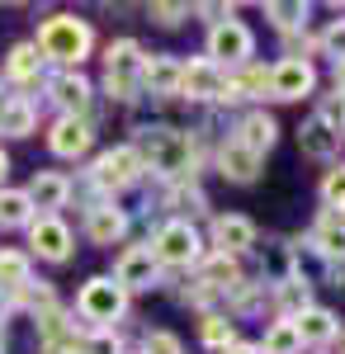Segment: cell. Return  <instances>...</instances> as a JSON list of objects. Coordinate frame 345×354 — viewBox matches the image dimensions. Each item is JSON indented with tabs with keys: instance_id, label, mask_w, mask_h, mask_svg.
<instances>
[{
	"instance_id": "14",
	"label": "cell",
	"mask_w": 345,
	"mask_h": 354,
	"mask_svg": "<svg viewBox=\"0 0 345 354\" xmlns=\"http://www.w3.org/2000/svg\"><path fill=\"white\" fill-rule=\"evenodd\" d=\"M180 71H185V62L170 53L142 57V90H152V100H175L180 95Z\"/></svg>"
},
{
	"instance_id": "12",
	"label": "cell",
	"mask_w": 345,
	"mask_h": 354,
	"mask_svg": "<svg viewBox=\"0 0 345 354\" xmlns=\"http://www.w3.org/2000/svg\"><path fill=\"white\" fill-rule=\"evenodd\" d=\"M71 189H76V185H71L62 170H38V175L28 180L24 198H28V208H33V213L43 208V218H57V208H67Z\"/></svg>"
},
{
	"instance_id": "10",
	"label": "cell",
	"mask_w": 345,
	"mask_h": 354,
	"mask_svg": "<svg viewBox=\"0 0 345 354\" xmlns=\"http://www.w3.org/2000/svg\"><path fill=\"white\" fill-rule=\"evenodd\" d=\"M28 245L38 250V260H48V265H67L76 236H71V227H67L62 218H43V213H33V222H28Z\"/></svg>"
},
{
	"instance_id": "25",
	"label": "cell",
	"mask_w": 345,
	"mask_h": 354,
	"mask_svg": "<svg viewBox=\"0 0 345 354\" xmlns=\"http://www.w3.org/2000/svg\"><path fill=\"white\" fill-rule=\"evenodd\" d=\"M38 71H43L38 48H33V43H15L10 57H5V85L15 90V85H24V81H38Z\"/></svg>"
},
{
	"instance_id": "13",
	"label": "cell",
	"mask_w": 345,
	"mask_h": 354,
	"mask_svg": "<svg viewBox=\"0 0 345 354\" xmlns=\"http://www.w3.org/2000/svg\"><path fill=\"white\" fill-rule=\"evenodd\" d=\"M213 245L222 250V255H246V250H256L260 245V236H256V222L241 218V213H218L213 218Z\"/></svg>"
},
{
	"instance_id": "30",
	"label": "cell",
	"mask_w": 345,
	"mask_h": 354,
	"mask_svg": "<svg viewBox=\"0 0 345 354\" xmlns=\"http://www.w3.org/2000/svg\"><path fill=\"white\" fill-rule=\"evenodd\" d=\"M256 350H260V354H298V350H303V340H298L293 322H274V326L265 330V340H260Z\"/></svg>"
},
{
	"instance_id": "40",
	"label": "cell",
	"mask_w": 345,
	"mask_h": 354,
	"mask_svg": "<svg viewBox=\"0 0 345 354\" xmlns=\"http://www.w3.org/2000/svg\"><path fill=\"white\" fill-rule=\"evenodd\" d=\"M10 100H15V90H10V85H0V113H5V104H10Z\"/></svg>"
},
{
	"instance_id": "2",
	"label": "cell",
	"mask_w": 345,
	"mask_h": 354,
	"mask_svg": "<svg viewBox=\"0 0 345 354\" xmlns=\"http://www.w3.org/2000/svg\"><path fill=\"white\" fill-rule=\"evenodd\" d=\"M33 48H38L43 62H57L62 71H76L80 62L90 57V48H95V28L85 19H76V15H48L38 24Z\"/></svg>"
},
{
	"instance_id": "42",
	"label": "cell",
	"mask_w": 345,
	"mask_h": 354,
	"mask_svg": "<svg viewBox=\"0 0 345 354\" xmlns=\"http://www.w3.org/2000/svg\"><path fill=\"white\" fill-rule=\"evenodd\" d=\"M222 354H260L256 345H232V350H222Z\"/></svg>"
},
{
	"instance_id": "5",
	"label": "cell",
	"mask_w": 345,
	"mask_h": 354,
	"mask_svg": "<svg viewBox=\"0 0 345 354\" xmlns=\"http://www.w3.org/2000/svg\"><path fill=\"white\" fill-rule=\"evenodd\" d=\"M152 255H157L161 270H166V265H170V270L199 265V260H204V236H199L194 222L170 218V222H161V227H157V236H152Z\"/></svg>"
},
{
	"instance_id": "32",
	"label": "cell",
	"mask_w": 345,
	"mask_h": 354,
	"mask_svg": "<svg viewBox=\"0 0 345 354\" xmlns=\"http://www.w3.org/2000/svg\"><path fill=\"white\" fill-rule=\"evenodd\" d=\"M204 345H213V350H232V345H237V326H232L227 317H204Z\"/></svg>"
},
{
	"instance_id": "27",
	"label": "cell",
	"mask_w": 345,
	"mask_h": 354,
	"mask_svg": "<svg viewBox=\"0 0 345 354\" xmlns=\"http://www.w3.org/2000/svg\"><path fill=\"white\" fill-rule=\"evenodd\" d=\"M24 283H33V265L24 250H0V293H19Z\"/></svg>"
},
{
	"instance_id": "9",
	"label": "cell",
	"mask_w": 345,
	"mask_h": 354,
	"mask_svg": "<svg viewBox=\"0 0 345 354\" xmlns=\"http://www.w3.org/2000/svg\"><path fill=\"white\" fill-rule=\"evenodd\" d=\"M123 293H142V288H157L161 283V265L157 255H152V245H128L123 255H118V265L109 274Z\"/></svg>"
},
{
	"instance_id": "24",
	"label": "cell",
	"mask_w": 345,
	"mask_h": 354,
	"mask_svg": "<svg viewBox=\"0 0 345 354\" xmlns=\"http://www.w3.org/2000/svg\"><path fill=\"white\" fill-rule=\"evenodd\" d=\"M269 293H274L279 312H284L279 322H293V317H298L303 307H312V283H308V274H303V270L293 274V279H284V283H274Z\"/></svg>"
},
{
	"instance_id": "19",
	"label": "cell",
	"mask_w": 345,
	"mask_h": 354,
	"mask_svg": "<svg viewBox=\"0 0 345 354\" xmlns=\"http://www.w3.org/2000/svg\"><path fill=\"white\" fill-rule=\"evenodd\" d=\"M308 245L317 250L326 265H336V260H345V213H321L317 227H312V236H308Z\"/></svg>"
},
{
	"instance_id": "28",
	"label": "cell",
	"mask_w": 345,
	"mask_h": 354,
	"mask_svg": "<svg viewBox=\"0 0 345 354\" xmlns=\"http://www.w3.org/2000/svg\"><path fill=\"white\" fill-rule=\"evenodd\" d=\"M308 15H312V10H308L303 0H269V5H265V19L279 28V33H298V28H308Z\"/></svg>"
},
{
	"instance_id": "15",
	"label": "cell",
	"mask_w": 345,
	"mask_h": 354,
	"mask_svg": "<svg viewBox=\"0 0 345 354\" xmlns=\"http://www.w3.org/2000/svg\"><path fill=\"white\" fill-rule=\"evenodd\" d=\"M48 95H53L57 109H62V118H85L90 100H95V90H90V81L80 71H57L53 81H48Z\"/></svg>"
},
{
	"instance_id": "21",
	"label": "cell",
	"mask_w": 345,
	"mask_h": 354,
	"mask_svg": "<svg viewBox=\"0 0 345 354\" xmlns=\"http://www.w3.org/2000/svg\"><path fill=\"white\" fill-rule=\"evenodd\" d=\"M232 142H241V147H246V151H256V156H265L269 147L279 142V123H274L265 109H251L237 123V137H232Z\"/></svg>"
},
{
	"instance_id": "22",
	"label": "cell",
	"mask_w": 345,
	"mask_h": 354,
	"mask_svg": "<svg viewBox=\"0 0 345 354\" xmlns=\"http://www.w3.org/2000/svg\"><path fill=\"white\" fill-rule=\"evenodd\" d=\"M241 283V270L232 255H222V250H213L199 260V288H209V293H232Z\"/></svg>"
},
{
	"instance_id": "18",
	"label": "cell",
	"mask_w": 345,
	"mask_h": 354,
	"mask_svg": "<svg viewBox=\"0 0 345 354\" xmlns=\"http://www.w3.org/2000/svg\"><path fill=\"white\" fill-rule=\"evenodd\" d=\"M260 161H265V156L246 151V147H241V142H232V137L218 147V170H222L232 185H256V180H260Z\"/></svg>"
},
{
	"instance_id": "33",
	"label": "cell",
	"mask_w": 345,
	"mask_h": 354,
	"mask_svg": "<svg viewBox=\"0 0 345 354\" xmlns=\"http://www.w3.org/2000/svg\"><path fill=\"white\" fill-rule=\"evenodd\" d=\"M317 48H321V57H331V66H336V62H345V19H331V24L321 28Z\"/></svg>"
},
{
	"instance_id": "3",
	"label": "cell",
	"mask_w": 345,
	"mask_h": 354,
	"mask_svg": "<svg viewBox=\"0 0 345 354\" xmlns=\"http://www.w3.org/2000/svg\"><path fill=\"white\" fill-rule=\"evenodd\" d=\"M142 48H137L133 38H118V43H109L105 48V90L109 100H118V104H133L137 95H142Z\"/></svg>"
},
{
	"instance_id": "4",
	"label": "cell",
	"mask_w": 345,
	"mask_h": 354,
	"mask_svg": "<svg viewBox=\"0 0 345 354\" xmlns=\"http://www.w3.org/2000/svg\"><path fill=\"white\" fill-rule=\"evenodd\" d=\"M76 312H80V322H90L95 330H114V322H123V312H128V293L109 274H95L90 283H80Z\"/></svg>"
},
{
	"instance_id": "6",
	"label": "cell",
	"mask_w": 345,
	"mask_h": 354,
	"mask_svg": "<svg viewBox=\"0 0 345 354\" xmlns=\"http://www.w3.org/2000/svg\"><path fill=\"white\" fill-rule=\"evenodd\" d=\"M251 57H256V33L241 24L237 15L209 28V62H213V66H222V71H241Z\"/></svg>"
},
{
	"instance_id": "36",
	"label": "cell",
	"mask_w": 345,
	"mask_h": 354,
	"mask_svg": "<svg viewBox=\"0 0 345 354\" xmlns=\"http://www.w3.org/2000/svg\"><path fill=\"white\" fill-rule=\"evenodd\" d=\"M317 118L345 137V95H326V100H321V109H317Z\"/></svg>"
},
{
	"instance_id": "39",
	"label": "cell",
	"mask_w": 345,
	"mask_h": 354,
	"mask_svg": "<svg viewBox=\"0 0 345 354\" xmlns=\"http://www.w3.org/2000/svg\"><path fill=\"white\" fill-rule=\"evenodd\" d=\"M331 81H336V95H345V62L331 66Z\"/></svg>"
},
{
	"instance_id": "43",
	"label": "cell",
	"mask_w": 345,
	"mask_h": 354,
	"mask_svg": "<svg viewBox=\"0 0 345 354\" xmlns=\"http://www.w3.org/2000/svg\"><path fill=\"white\" fill-rule=\"evenodd\" d=\"M0 345H5V322H0Z\"/></svg>"
},
{
	"instance_id": "16",
	"label": "cell",
	"mask_w": 345,
	"mask_h": 354,
	"mask_svg": "<svg viewBox=\"0 0 345 354\" xmlns=\"http://www.w3.org/2000/svg\"><path fill=\"white\" fill-rule=\"evenodd\" d=\"M85 236H90L95 245H118L123 236H128V213H123L114 198L95 203V208L85 213Z\"/></svg>"
},
{
	"instance_id": "26",
	"label": "cell",
	"mask_w": 345,
	"mask_h": 354,
	"mask_svg": "<svg viewBox=\"0 0 345 354\" xmlns=\"http://www.w3.org/2000/svg\"><path fill=\"white\" fill-rule=\"evenodd\" d=\"M33 128H38V109H33V100L15 95V100L5 104V113H0V137H33Z\"/></svg>"
},
{
	"instance_id": "37",
	"label": "cell",
	"mask_w": 345,
	"mask_h": 354,
	"mask_svg": "<svg viewBox=\"0 0 345 354\" xmlns=\"http://www.w3.org/2000/svg\"><path fill=\"white\" fill-rule=\"evenodd\" d=\"M80 354H123V345H118L114 330H95V335L80 340Z\"/></svg>"
},
{
	"instance_id": "35",
	"label": "cell",
	"mask_w": 345,
	"mask_h": 354,
	"mask_svg": "<svg viewBox=\"0 0 345 354\" xmlns=\"http://www.w3.org/2000/svg\"><path fill=\"white\" fill-rule=\"evenodd\" d=\"M142 354H185V350H180V335H170V330H147V335H142Z\"/></svg>"
},
{
	"instance_id": "20",
	"label": "cell",
	"mask_w": 345,
	"mask_h": 354,
	"mask_svg": "<svg viewBox=\"0 0 345 354\" xmlns=\"http://www.w3.org/2000/svg\"><path fill=\"white\" fill-rule=\"evenodd\" d=\"M341 142H345V137L336 133V128H326L317 113L298 128V151L312 156V161H331V156H341Z\"/></svg>"
},
{
	"instance_id": "29",
	"label": "cell",
	"mask_w": 345,
	"mask_h": 354,
	"mask_svg": "<svg viewBox=\"0 0 345 354\" xmlns=\"http://www.w3.org/2000/svg\"><path fill=\"white\" fill-rule=\"evenodd\" d=\"M166 203L175 208V218L189 222V218H199V213H209V194L199 189V185H170V194H166Z\"/></svg>"
},
{
	"instance_id": "11",
	"label": "cell",
	"mask_w": 345,
	"mask_h": 354,
	"mask_svg": "<svg viewBox=\"0 0 345 354\" xmlns=\"http://www.w3.org/2000/svg\"><path fill=\"white\" fill-rule=\"evenodd\" d=\"M312 85H317V71L308 57H284L279 66H269V100H279V104L312 95Z\"/></svg>"
},
{
	"instance_id": "1",
	"label": "cell",
	"mask_w": 345,
	"mask_h": 354,
	"mask_svg": "<svg viewBox=\"0 0 345 354\" xmlns=\"http://www.w3.org/2000/svg\"><path fill=\"white\" fill-rule=\"evenodd\" d=\"M133 151L142 156V165L161 175V180H170V185H185L189 175H194V137L180 133V128H137V142Z\"/></svg>"
},
{
	"instance_id": "17",
	"label": "cell",
	"mask_w": 345,
	"mask_h": 354,
	"mask_svg": "<svg viewBox=\"0 0 345 354\" xmlns=\"http://www.w3.org/2000/svg\"><path fill=\"white\" fill-rule=\"evenodd\" d=\"M90 142H95V133H90L85 118H57L53 133H48V147H53V156H62V161H80L90 151Z\"/></svg>"
},
{
	"instance_id": "8",
	"label": "cell",
	"mask_w": 345,
	"mask_h": 354,
	"mask_svg": "<svg viewBox=\"0 0 345 354\" xmlns=\"http://www.w3.org/2000/svg\"><path fill=\"white\" fill-rule=\"evenodd\" d=\"M142 175H147V165H142V156L133 151V142H128V147L105 151V156L95 161V170H90V180H95L105 194L128 189V185H137V180H142Z\"/></svg>"
},
{
	"instance_id": "41",
	"label": "cell",
	"mask_w": 345,
	"mask_h": 354,
	"mask_svg": "<svg viewBox=\"0 0 345 354\" xmlns=\"http://www.w3.org/2000/svg\"><path fill=\"white\" fill-rule=\"evenodd\" d=\"M5 175H10V156L0 151V189H5Z\"/></svg>"
},
{
	"instance_id": "23",
	"label": "cell",
	"mask_w": 345,
	"mask_h": 354,
	"mask_svg": "<svg viewBox=\"0 0 345 354\" xmlns=\"http://www.w3.org/2000/svg\"><path fill=\"white\" fill-rule=\"evenodd\" d=\"M293 330H298L303 345H326V340L336 335V312H326V307H303V312L293 317Z\"/></svg>"
},
{
	"instance_id": "38",
	"label": "cell",
	"mask_w": 345,
	"mask_h": 354,
	"mask_svg": "<svg viewBox=\"0 0 345 354\" xmlns=\"http://www.w3.org/2000/svg\"><path fill=\"white\" fill-rule=\"evenodd\" d=\"M147 15H152V19H157L161 28H175V24H180V19H189L194 10H189V5H152Z\"/></svg>"
},
{
	"instance_id": "7",
	"label": "cell",
	"mask_w": 345,
	"mask_h": 354,
	"mask_svg": "<svg viewBox=\"0 0 345 354\" xmlns=\"http://www.w3.org/2000/svg\"><path fill=\"white\" fill-rule=\"evenodd\" d=\"M180 95L194 100V104H232V85H227V71L213 66L209 57H194L180 71Z\"/></svg>"
},
{
	"instance_id": "34",
	"label": "cell",
	"mask_w": 345,
	"mask_h": 354,
	"mask_svg": "<svg viewBox=\"0 0 345 354\" xmlns=\"http://www.w3.org/2000/svg\"><path fill=\"white\" fill-rule=\"evenodd\" d=\"M321 198H326L331 213H345V165H341V170H331V175L321 180Z\"/></svg>"
},
{
	"instance_id": "31",
	"label": "cell",
	"mask_w": 345,
	"mask_h": 354,
	"mask_svg": "<svg viewBox=\"0 0 345 354\" xmlns=\"http://www.w3.org/2000/svg\"><path fill=\"white\" fill-rule=\"evenodd\" d=\"M33 208H28L24 189H0V227H28Z\"/></svg>"
}]
</instances>
